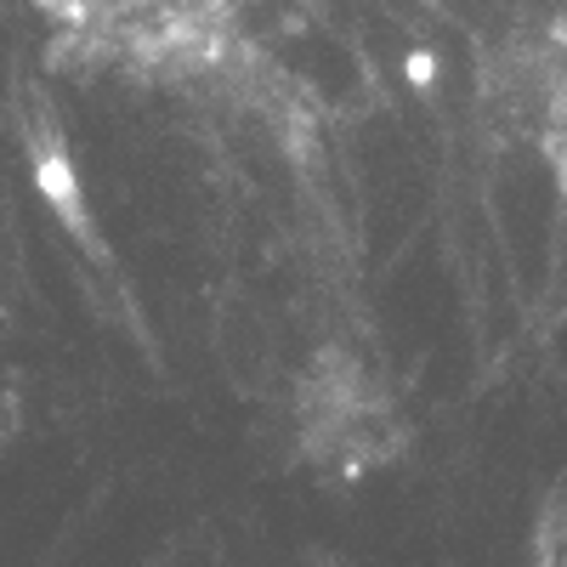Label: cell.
<instances>
[{"label": "cell", "mask_w": 567, "mask_h": 567, "mask_svg": "<svg viewBox=\"0 0 567 567\" xmlns=\"http://www.w3.org/2000/svg\"><path fill=\"white\" fill-rule=\"evenodd\" d=\"M347 374L341 381H329V374H318V381L307 386V443L318 460L329 465H347V471H369L374 460H386L392 443H398V420L386 409V398L374 392L363 381L358 363H341Z\"/></svg>", "instance_id": "2"}, {"label": "cell", "mask_w": 567, "mask_h": 567, "mask_svg": "<svg viewBox=\"0 0 567 567\" xmlns=\"http://www.w3.org/2000/svg\"><path fill=\"white\" fill-rule=\"evenodd\" d=\"M52 58L136 85H194L245 52L239 0H34Z\"/></svg>", "instance_id": "1"}]
</instances>
